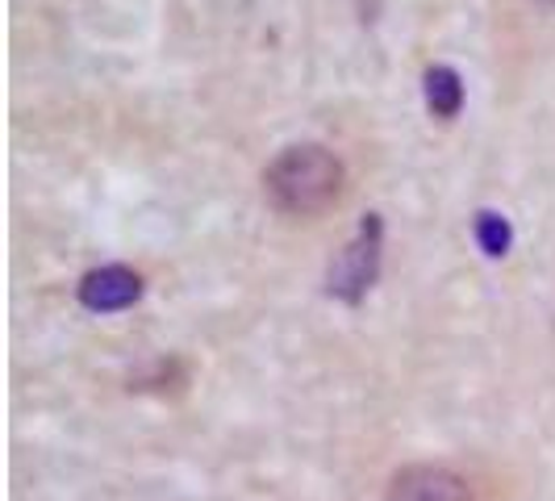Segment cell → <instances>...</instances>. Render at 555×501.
<instances>
[{
  "mask_svg": "<svg viewBox=\"0 0 555 501\" xmlns=\"http://www.w3.org/2000/svg\"><path fill=\"white\" fill-rule=\"evenodd\" d=\"M530 4H539V9H555V0H530Z\"/></svg>",
  "mask_w": 555,
  "mask_h": 501,
  "instance_id": "7",
  "label": "cell"
},
{
  "mask_svg": "<svg viewBox=\"0 0 555 501\" xmlns=\"http://www.w3.org/2000/svg\"><path fill=\"white\" fill-rule=\"evenodd\" d=\"M509 222L501 218V214H493V209H480L476 214V243H480V251L485 255H493V259H501L505 251H509Z\"/></svg>",
  "mask_w": 555,
  "mask_h": 501,
  "instance_id": "6",
  "label": "cell"
},
{
  "mask_svg": "<svg viewBox=\"0 0 555 501\" xmlns=\"http://www.w3.org/2000/svg\"><path fill=\"white\" fill-rule=\"evenodd\" d=\"M385 501H473V489L443 464H410L389 480Z\"/></svg>",
  "mask_w": 555,
  "mask_h": 501,
  "instance_id": "3",
  "label": "cell"
},
{
  "mask_svg": "<svg viewBox=\"0 0 555 501\" xmlns=\"http://www.w3.org/2000/svg\"><path fill=\"white\" fill-rule=\"evenodd\" d=\"M380 239H385V226L376 214H367L360 234L338 251V259L331 264V277H326L331 297L347 301V306H360L363 293L376 284V272H380Z\"/></svg>",
  "mask_w": 555,
  "mask_h": 501,
  "instance_id": "2",
  "label": "cell"
},
{
  "mask_svg": "<svg viewBox=\"0 0 555 501\" xmlns=\"http://www.w3.org/2000/svg\"><path fill=\"white\" fill-rule=\"evenodd\" d=\"M426 105L435 117H455L460 105H464V80L455 67H430L426 72Z\"/></svg>",
  "mask_w": 555,
  "mask_h": 501,
  "instance_id": "5",
  "label": "cell"
},
{
  "mask_svg": "<svg viewBox=\"0 0 555 501\" xmlns=\"http://www.w3.org/2000/svg\"><path fill=\"white\" fill-rule=\"evenodd\" d=\"M142 297V280L139 272L121 268V264H109V268H96L80 280V301L92 313H117V309L134 306Z\"/></svg>",
  "mask_w": 555,
  "mask_h": 501,
  "instance_id": "4",
  "label": "cell"
},
{
  "mask_svg": "<svg viewBox=\"0 0 555 501\" xmlns=\"http://www.w3.org/2000/svg\"><path fill=\"white\" fill-rule=\"evenodd\" d=\"M347 171L334 159L326 146H288L263 171V193L280 214L293 218H318L343 201Z\"/></svg>",
  "mask_w": 555,
  "mask_h": 501,
  "instance_id": "1",
  "label": "cell"
}]
</instances>
